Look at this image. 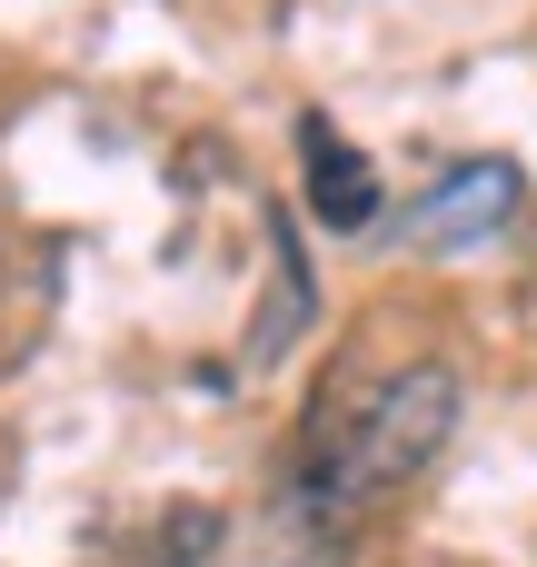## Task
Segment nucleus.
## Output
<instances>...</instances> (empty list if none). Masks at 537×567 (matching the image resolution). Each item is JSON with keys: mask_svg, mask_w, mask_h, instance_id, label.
<instances>
[{"mask_svg": "<svg viewBox=\"0 0 537 567\" xmlns=\"http://www.w3.org/2000/svg\"><path fill=\"white\" fill-rule=\"evenodd\" d=\"M448 429H458V369H448V359L399 369V379L369 399V419L339 439V498H389V488H409V478L448 449Z\"/></svg>", "mask_w": 537, "mask_h": 567, "instance_id": "nucleus-1", "label": "nucleus"}, {"mask_svg": "<svg viewBox=\"0 0 537 567\" xmlns=\"http://www.w3.org/2000/svg\"><path fill=\"white\" fill-rule=\"evenodd\" d=\"M508 209H518V169H508V159H458V169L438 179V199L419 209V239H428V249H468V239L508 229Z\"/></svg>", "mask_w": 537, "mask_h": 567, "instance_id": "nucleus-2", "label": "nucleus"}, {"mask_svg": "<svg viewBox=\"0 0 537 567\" xmlns=\"http://www.w3.org/2000/svg\"><path fill=\"white\" fill-rule=\"evenodd\" d=\"M299 159H309V209H319L329 229H369V219H379V169H369L329 120L299 130Z\"/></svg>", "mask_w": 537, "mask_h": 567, "instance_id": "nucleus-3", "label": "nucleus"}]
</instances>
